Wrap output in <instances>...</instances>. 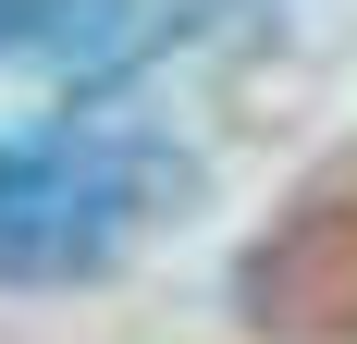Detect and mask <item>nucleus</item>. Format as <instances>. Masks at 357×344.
<instances>
[{"mask_svg":"<svg viewBox=\"0 0 357 344\" xmlns=\"http://www.w3.org/2000/svg\"><path fill=\"white\" fill-rule=\"evenodd\" d=\"M247 320L284 344H357V160L247 246Z\"/></svg>","mask_w":357,"mask_h":344,"instance_id":"2","label":"nucleus"},{"mask_svg":"<svg viewBox=\"0 0 357 344\" xmlns=\"http://www.w3.org/2000/svg\"><path fill=\"white\" fill-rule=\"evenodd\" d=\"M197 209V160L160 123H25L0 136V295L123 271Z\"/></svg>","mask_w":357,"mask_h":344,"instance_id":"1","label":"nucleus"},{"mask_svg":"<svg viewBox=\"0 0 357 344\" xmlns=\"http://www.w3.org/2000/svg\"><path fill=\"white\" fill-rule=\"evenodd\" d=\"M136 37H148V0H0V62L111 74Z\"/></svg>","mask_w":357,"mask_h":344,"instance_id":"3","label":"nucleus"}]
</instances>
